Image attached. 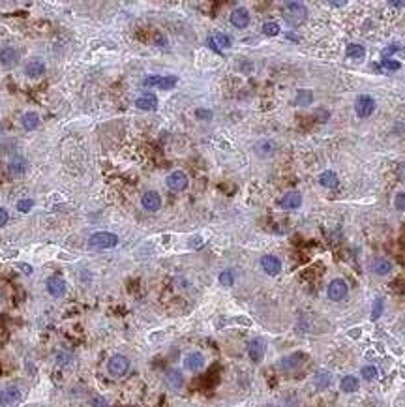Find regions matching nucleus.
Masks as SVG:
<instances>
[{
  "mask_svg": "<svg viewBox=\"0 0 405 407\" xmlns=\"http://www.w3.org/2000/svg\"><path fill=\"white\" fill-rule=\"evenodd\" d=\"M306 17H308V8L304 6L302 2H287L285 6H283V19H285L287 25H302Z\"/></svg>",
  "mask_w": 405,
  "mask_h": 407,
  "instance_id": "f257e3e1",
  "label": "nucleus"
},
{
  "mask_svg": "<svg viewBox=\"0 0 405 407\" xmlns=\"http://www.w3.org/2000/svg\"><path fill=\"white\" fill-rule=\"evenodd\" d=\"M86 244L92 250H109L118 244V237L111 231H96L88 237Z\"/></svg>",
  "mask_w": 405,
  "mask_h": 407,
  "instance_id": "f03ea898",
  "label": "nucleus"
},
{
  "mask_svg": "<svg viewBox=\"0 0 405 407\" xmlns=\"http://www.w3.org/2000/svg\"><path fill=\"white\" fill-rule=\"evenodd\" d=\"M130 372V358L124 355H113L107 360V373L113 379H120Z\"/></svg>",
  "mask_w": 405,
  "mask_h": 407,
  "instance_id": "7ed1b4c3",
  "label": "nucleus"
},
{
  "mask_svg": "<svg viewBox=\"0 0 405 407\" xmlns=\"http://www.w3.org/2000/svg\"><path fill=\"white\" fill-rule=\"evenodd\" d=\"M21 400H23V392L15 385L0 390V407H15Z\"/></svg>",
  "mask_w": 405,
  "mask_h": 407,
  "instance_id": "20e7f679",
  "label": "nucleus"
},
{
  "mask_svg": "<svg viewBox=\"0 0 405 407\" xmlns=\"http://www.w3.org/2000/svg\"><path fill=\"white\" fill-rule=\"evenodd\" d=\"M178 79L175 75H148L144 77L143 85L144 86H156V88H161V90H169V88H173V86H177Z\"/></svg>",
  "mask_w": 405,
  "mask_h": 407,
  "instance_id": "39448f33",
  "label": "nucleus"
},
{
  "mask_svg": "<svg viewBox=\"0 0 405 407\" xmlns=\"http://www.w3.org/2000/svg\"><path fill=\"white\" fill-rule=\"evenodd\" d=\"M347 293H349V287H347L345 280H341V278L332 280L329 283V287H327V295H329V298L330 300H334V302L343 300V298L347 297Z\"/></svg>",
  "mask_w": 405,
  "mask_h": 407,
  "instance_id": "423d86ee",
  "label": "nucleus"
},
{
  "mask_svg": "<svg viewBox=\"0 0 405 407\" xmlns=\"http://www.w3.org/2000/svg\"><path fill=\"white\" fill-rule=\"evenodd\" d=\"M354 111H356V115L362 117V119L370 117V115H373V111H375V100H373L371 96H368V94L358 96L356 102H354Z\"/></svg>",
  "mask_w": 405,
  "mask_h": 407,
  "instance_id": "0eeeda50",
  "label": "nucleus"
},
{
  "mask_svg": "<svg viewBox=\"0 0 405 407\" xmlns=\"http://www.w3.org/2000/svg\"><path fill=\"white\" fill-rule=\"evenodd\" d=\"M45 287H47V293L55 298H62L66 295V281L60 276H49L45 281Z\"/></svg>",
  "mask_w": 405,
  "mask_h": 407,
  "instance_id": "6e6552de",
  "label": "nucleus"
},
{
  "mask_svg": "<svg viewBox=\"0 0 405 407\" xmlns=\"http://www.w3.org/2000/svg\"><path fill=\"white\" fill-rule=\"evenodd\" d=\"M261 269L269 276H278L279 272H281V259L276 257V255H263Z\"/></svg>",
  "mask_w": 405,
  "mask_h": 407,
  "instance_id": "1a4fd4ad",
  "label": "nucleus"
},
{
  "mask_svg": "<svg viewBox=\"0 0 405 407\" xmlns=\"http://www.w3.org/2000/svg\"><path fill=\"white\" fill-rule=\"evenodd\" d=\"M165 184L173 192H182V190L188 188V177H186L184 171H173L165 180Z\"/></svg>",
  "mask_w": 405,
  "mask_h": 407,
  "instance_id": "9d476101",
  "label": "nucleus"
},
{
  "mask_svg": "<svg viewBox=\"0 0 405 407\" xmlns=\"http://www.w3.org/2000/svg\"><path fill=\"white\" fill-rule=\"evenodd\" d=\"M45 62L42 59H30L25 64V75L28 79H40L45 75Z\"/></svg>",
  "mask_w": 405,
  "mask_h": 407,
  "instance_id": "9b49d317",
  "label": "nucleus"
},
{
  "mask_svg": "<svg viewBox=\"0 0 405 407\" xmlns=\"http://www.w3.org/2000/svg\"><path fill=\"white\" fill-rule=\"evenodd\" d=\"M265 351H267V345L261 338H253L248 341V356L252 358V362H261Z\"/></svg>",
  "mask_w": 405,
  "mask_h": 407,
  "instance_id": "f8f14e48",
  "label": "nucleus"
},
{
  "mask_svg": "<svg viewBox=\"0 0 405 407\" xmlns=\"http://www.w3.org/2000/svg\"><path fill=\"white\" fill-rule=\"evenodd\" d=\"M204 355L202 353H199V351H194V353H188V355L184 356V368L186 370H190V372H199V370H202L204 368Z\"/></svg>",
  "mask_w": 405,
  "mask_h": 407,
  "instance_id": "ddd939ff",
  "label": "nucleus"
},
{
  "mask_svg": "<svg viewBox=\"0 0 405 407\" xmlns=\"http://www.w3.org/2000/svg\"><path fill=\"white\" fill-rule=\"evenodd\" d=\"M141 204L146 212H156L161 208V197L158 192H146V194L141 197Z\"/></svg>",
  "mask_w": 405,
  "mask_h": 407,
  "instance_id": "4468645a",
  "label": "nucleus"
},
{
  "mask_svg": "<svg viewBox=\"0 0 405 407\" xmlns=\"http://www.w3.org/2000/svg\"><path fill=\"white\" fill-rule=\"evenodd\" d=\"M28 169V161L23 156H13L11 160L8 161V173L11 177H23Z\"/></svg>",
  "mask_w": 405,
  "mask_h": 407,
  "instance_id": "2eb2a0df",
  "label": "nucleus"
},
{
  "mask_svg": "<svg viewBox=\"0 0 405 407\" xmlns=\"http://www.w3.org/2000/svg\"><path fill=\"white\" fill-rule=\"evenodd\" d=\"M229 21H231V25L235 26V28H246V26L250 25V11L246 8H235L231 11Z\"/></svg>",
  "mask_w": 405,
  "mask_h": 407,
  "instance_id": "dca6fc26",
  "label": "nucleus"
},
{
  "mask_svg": "<svg viewBox=\"0 0 405 407\" xmlns=\"http://www.w3.org/2000/svg\"><path fill=\"white\" fill-rule=\"evenodd\" d=\"M304 358H306V355L304 353H293V355H287L283 356L281 360H279V368L283 370V372H291V370H296L298 366L304 362Z\"/></svg>",
  "mask_w": 405,
  "mask_h": 407,
  "instance_id": "f3484780",
  "label": "nucleus"
},
{
  "mask_svg": "<svg viewBox=\"0 0 405 407\" xmlns=\"http://www.w3.org/2000/svg\"><path fill=\"white\" fill-rule=\"evenodd\" d=\"M0 64L4 68H13L19 64V51L13 47H4L0 49Z\"/></svg>",
  "mask_w": 405,
  "mask_h": 407,
  "instance_id": "a211bd4d",
  "label": "nucleus"
},
{
  "mask_svg": "<svg viewBox=\"0 0 405 407\" xmlns=\"http://www.w3.org/2000/svg\"><path fill=\"white\" fill-rule=\"evenodd\" d=\"M135 107L141 111H156L158 109V98L152 92L141 94V96L135 100Z\"/></svg>",
  "mask_w": 405,
  "mask_h": 407,
  "instance_id": "6ab92c4d",
  "label": "nucleus"
},
{
  "mask_svg": "<svg viewBox=\"0 0 405 407\" xmlns=\"http://www.w3.org/2000/svg\"><path fill=\"white\" fill-rule=\"evenodd\" d=\"M279 204H281V208H285V210H295V208H298V206L302 204V194H300V192H289V194H285L281 197Z\"/></svg>",
  "mask_w": 405,
  "mask_h": 407,
  "instance_id": "aec40b11",
  "label": "nucleus"
},
{
  "mask_svg": "<svg viewBox=\"0 0 405 407\" xmlns=\"http://www.w3.org/2000/svg\"><path fill=\"white\" fill-rule=\"evenodd\" d=\"M165 385H167L171 390H180L184 387V375L180 370H169L165 373Z\"/></svg>",
  "mask_w": 405,
  "mask_h": 407,
  "instance_id": "412c9836",
  "label": "nucleus"
},
{
  "mask_svg": "<svg viewBox=\"0 0 405 407\" xmlns=\"http://www.w3.org/2000/svg\"><path fill=\"white\" fill-rule=\"evenodd\" d=\"M330 383H332V375H330V372H327V370L315 372V375H313V385H315V389L317 390L329 389Z\"/></svg>",
  "mask_w": 405,
  "mask_h": 407,
  "instance_id": "4be33fe9",
  "label": "nucleus"
},
{
  "mask_svg": "<svg viewBox=\"0 0 405 407\" xmlns=\"http://www.w3.org/2000/svg\"><path fill=\"white\" fill-rule=\"evenodd\" d=\"M390 271H392V263H390L388 259H383V257L373 259V263H371V272H373V274H377V276H387Z\"/></svg>",
  "mask_w": 405,
  "mask_h": 407,
  "instance_id": "5701e85b",
  "label": "nucleus"
},
{
  "mask_svg": "<svg viewBox=\"0 0 405 407\" xmlns=\"http://www.w3.org/2000/svg\"><path fill=\"white\" fill-rule=\"evenodd\" d=\"M319 184L323 188L334 190V188H338V184H339V178H338V175L334 171H325V173L319 175Z\"/></svg>",
  "mask_w": 405,
  "mask_h": 407,
  "instance_id": "b1692460",
  "label": "nucleus"
},
{
  "mask_svg": "<svg viewBox=\"0 0 405 407\" xmlns=\"http://www.w3.org/2000/svg\"><path fill=\"white\" fill-rule=\"evenodd\" d=\"M21 126L25 128V130H28V132L36 130V128L40 126V117H38V113H34V111L25 113V115L21 117Z\"/></svg>",
  "mask_w": 405,
  "mask_h": 407,
  "instance_id": "393cba45",
  "label": "nucleus"
},
{
  "mask_svg": "<svg viewBox=\"0 0 405 407\" xmlns=\"http://www.w3.org/2000/svg\"><path fill=\"white\" fill-rule=\"evenodd\" d=\"M358 379L354 377V375H345L343 379H341V383H339V389H341V392H345V394H351V392H356L358 390Z\"/></svg>",
  "mask_w": 405,
  "mask_h": 407,
  "instance_id": "a878e982",
  "label": "nucleus"
},
{
  "mask_svg": "<svg viewBox=\"0 0 405 407\" xmlns=\"http://www.w3.org/2000/svg\"><path fill=\"white\" fill-rule=\"evenodd\" d=\"M274 141H269V139H263L259 143L255 144V152L259 154L261 158H269L270 154H274Z\"/></svg>",
  "mask_w": 405,
  "mask_h": 407,
  "instance_id": "bb28decb",
  "label": "nucleus"
},
{
  "mask_svg": "<svg viewBox=\"0 0 405 407\" xmlns=\"http://www.w3.org/2000/svg\"><path fill=\"white\" fill-rule=\"evenodd\" d=\"M345 55L349 59H364L366 55V47L360 45V43H349L345 49Z\"/></svg>",
  "mask_w": 405,
  "mask_h": 407,
  "instance_id": "cd10ccee",
  "label": "nucleus"
},
{
  "mask_svg": "<svg viewBox=\"0 0 405 407\" xmlns=\"http://www.w3.org/2000/svg\"><path fill=\"white\" fill-rule=\"evenodd\" d=\"M214 38V42H216V45H218V49L221 51V49H227V47H231V36L223 34V32H216V34L212 36Z\"/></svg>",
  "mask_w": 405,
  "mask_h": 407,
  "instance_id": "c85d7f7f",
  "label": "nucleus"
},
{
  "mask_svg": "<svg viewBox=\"0 0 405 407\" xmlns=\"http://www.w3.org/2000/svg\"><path fill=\"white\" fill-rule=\"evenodd\" d=\"M312 102H313V94L310 92V90H298V92H296V105L306 107V105H310Z\"/></svg>",
  "mask_w": 405,
  "mask_h": 407,
  "instance_id": "c756f323",
  "label": "nucleus"
},
{
  "mask_svg": "<svg viewBox=\"0 0 405 407\" xmlns=\"http://www.w3.org/2000/svg\"><path fill=\"white\" fill-rule=\"evenodd\" d=\"M218 280L223 287H231V285L235 283V274H233V271H223V272H219Z\"/></svg>",
  "mask_w": 405,
  "mask_h": 407,
  "instance_id": "7c9ffc66",
  "label": "nucleus"
},
{
  "mask_svg": "<svg viewBox=\"0 0 405 407\" xmlns=\"http://www.w3.org/2000/svg\"><path fill=\"white\" fill-rule=\"evenodd\" d=\"M263 34L265 36H278L279 34V25L276 23V21H269V23H265L263 25Z\"/></svg>",
  "mask_w": 405,
  "mask_h": 407,
  "instance_id": "2f4dec72",
  "label": "nucleus"
},
{
  "mask_svg": "<svg viewBox=\"0 0 405 407\" xmlns=\"http://www.w3.org/2000/svg\"><path fill=\"white\" fill-rule=\"evenodd\" d=\"M383 308H385V300H383V298H375L373 310H371V321H377L381 315H383Z\"/></svg>",
  "mask_w": 405,
  "mask_h": 407,
  "instance_id": "473e14b6",
  "label": "nucleus"
},
{
  "mask_svg": "<svg viewBox=\"0 0 405 407\" xmlns=\"http://www.w3.org/2000/svg\"><path fill=\"white\" fill-rule=\"evenodd\" d=\"M360 373H362V379L364 381H373L375 377H377V368L375 366H364L362 370H360Z\"/></svg>",
  "mask_w": 405,
  "mask_h": 407,
  "instance_id": "72a5a7b5",
  "label": "nucleus"
},
{
  "mask_svg": "<svg viewBox=\"0 0 405 407\" xmlns=\"http://www.w3.org/2000/svg\"><path fill=\"white\" fill-rule=\"evenodd\" d=\"M32 206H34L32 199H19V201H17V210H19V212H23V214L30 212V210H32Z\"/></svg>",
  "mask_w": 405,
  "mask_h": 407,
  "instance_id": "f704fd0d",
  "label": "nucleus"
},
{
  "mask_svg": "<svg viewBox=\"0 0 405 407\" xmlns=\"http://www.w3.org/2000/svg\"><path fill=\"white\" fill-rule=\"evenodd\" d=\"M381 66H383V68L387 69V71H398V69H400V66H402V64H400L398 60L383 59V64H381Z\"/></svg>",
  "mask_w": 405,
  "mask_h": 407,
  "instance_id": "c9c22d12",
  "label": "nucleus"
},
{
  "mask_svg": "<svg viewBox=\"0 0 405 407\" xmlns=\"http://www.w3.org/2000/svg\"><path fill=\"white\" fill-rule=\"evenodd\" d=\"M55 360H57L60 366H66L71 362V355H69V353H64V351H59V353L55 355Z\"/></svg>",
  "mask_w": 405,
  "mask_h": 407,
  "instance_id": "e433bc0d",
  "label": "nucleus"
},
{
  "mask_svg": "<svg viewBox=\"0 0 405 407\" xmlns=\"http://www.w3.org/2000/svg\"><path fill=\"white\" fill-rule=\"evenodd\" d=\"M394 206H396V210H405V194L404 192H400V194L394 197Z\"/></svg>",
  "mask_w": 405,
  "mask_h": 407,
  "instance_id": "4c0bfd02",
  "label": "nucleus"
},
{
  "mask_svg": "<svg viewBox=\"0 0 405 407\" xmlns=\"http://www.w3.org/2000/svg\"><path fill=\"white\" fill-rule=\"evenodd\" d=\"M195 115H197V119H201V120L212 119V111H208V109H197L195 111Z\"/></svg>",
  "mask_w": 405,
  "mask_h": 407,
  "instance_id": "58836bf2",
  "label": "nucleus"
},
{
  "mask_svg": "<svg viewBox=\"0 0 405 407\" xmlns=\"http://www.w3.org/2000/svg\"><path fill=\"white\" fill-rule=\"evenodd\" d=\"M398 49H402V45H398V43H394V45H388L387 49L383 51V59H388V55H390V53H394V51H398Z\"/></svg>",
  "mask_w": 405,
  "mask_h": 407,
  "instance_id": "ea45409f",
  "label": "nucleus"
},
{
  "mask_svg": "<svg viewBox=\"0 0 405 407\" xmlns=\"http://www.w3.org/2000/svg\"><path fill=\"white\" fill-rule=\"evenodd\" d=\"M8 220H9L8 212H6L4 208H0V227H4V225L8 223Z\"/></svg>",
  "mask_w": 405,
  "mask_h": 407,
  "instance_id": "a19ab883",
  "label": "nucleus"
},
{
  "mask_svg": "<svg viewBox=\"0 0 405 407\" xmlns=\"http://www.w3.org/2000/svg\"><path fill=\"white\" fill-rule=\"evenodd\" d=\"M396 173H398V178H400V180H405V161H402V163L398 165Z\"/></svg>",
  "mask_w": 405,
  "mask_h": 407,
  "instance_id": "79ce46f5",
  "label": "nucleus"
},
{
  "mask_svg": "<svg viewBox=\"0 0 405 407\" xmlns=\"http://www.w3.org/2000/svg\"><path fill=\"white\" fill-rule=\"evenodd\" d=\"M330 6L332 8H343V6H347L345 0H330Z\"/></svg>",
  "mask_w": 405,
  "mask_h": 407,
  "instance_id": "37998d69",
  "label": "nucleus"
},
{
  "mask_svg": "<svg viewBox=\"0 0 405 407\" xmlns=\"http://www.w3.org/2000/svg\"><path fill=\"white\" fill-rule=\"evenodd\" d=\"M206 43H208V47H210L212 51H216V53H218V55H219V53H221V51H219V49H218V45H216V42H214V38H212V36H210V38H208V40H206Z\"/></svg>",
  "mask_w": 405,
  "mask_h": 407,
  "instance_id": "c03bdc74",
  "label": "nucleus"
},
{
  "mask_svg": "<svg viewBox=\"0 0 405 407\" xmlns=\"http://www.w3.org/2000/svg\"><path fill=\"white\" fill-rule=\"evenodd\" d=\"M92 407H109V406H107V402H105L103 398H96V400H94V406Z\"/></svg>",
  "mask_w": 405,
  "mask_h": 407,
  "instance_id": "a18cd8bd",
  "label": "nucleus"
},
{
  "mask_svg": "<svg viewBox=\"0 0 405 407\" xmlns=\"http://www.w3.org/2000/svg\"><path fill=\"white\" fill-rule=\"evenodd\" d=\"M317 113H319L321 117H319V120L321 122H327V120H329V115H327V109H319L317 111ZM317 113H315V115H317Z\"/></svg>",
  "mask_w": 405,
  "mask_h": 407,
  "instance_id": "49530a36",
  "label": "nucleus"
},
{
  "mask_svg": "<svg viewBox=\"0 0 405 407\" xmlns=\"http://www.w3.org/2000/svg\"><path fill=\"white\" fill-rule=\"evenodd\" d=\"M392 8H405V2H402V0H392V2H388Z\"/></svg>",
  "mask_w": 405,
  "mask_h": 407,
  "instance_id": "de8ad7c7",
  "label": "nucleus"
},
{
  "mask_svg": "<svg viewBox=\"0 0 405 407\" xmlns=\"http://www.w3.org/2000/svg\"><path fill=\"white\" fill-rule=\"evenodd\" d=\"M21 271H25L26 274H30V272H32V269H30L28 265H21Z\"/></svg>",
  "mask_w": 405,
  "mask_h": 407,
  "instance_id": "09e8293b",
  "label": "nucleus"
},
{
  "mask_svg": "<svg viewBox=\"0 0 405 407\" xmlns=\"http://www.w3.org/2000/svg\"><path fill=\"white\" fill-rule=\"evenodd\" d=\"M0 136H2V124H0Z\"/></svg>",
  "mask_w": 405,
  "mask_h": 407,
  "instance_id": "8fccbe9b",
  "label": "nucleus"
}]
</instances>
